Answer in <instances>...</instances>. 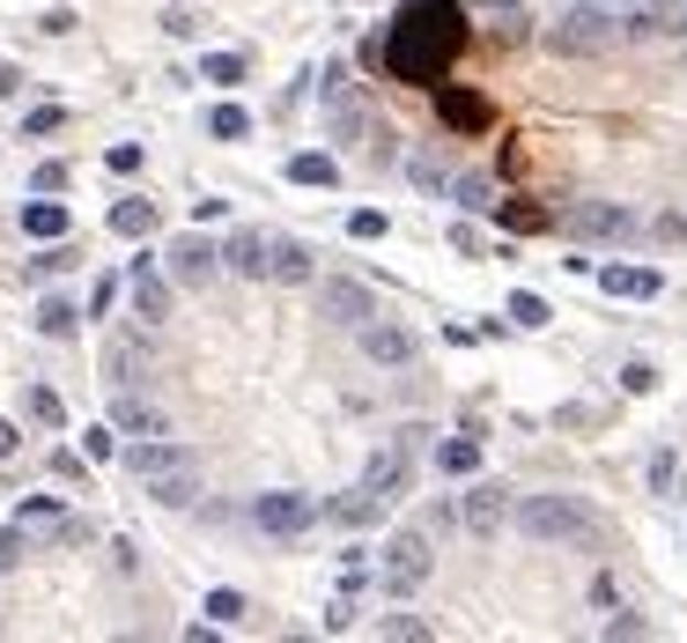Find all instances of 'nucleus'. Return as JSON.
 Masks as SVG:
<instances>
[{
	"mask_svg": "<svg viewBox=\"0 0 687 643\" xmlns=\"http://www.w3.org/2000/svg\"><path fill=\"white\" fill-rule=\"evenodd\" d=\"M377 37H385V75L429 97L437 82H451V67H459L466 45H473L466 0H399L393 23L377 30Z\"/></svg>",
	"mask_w": 687,
	"mask_h": 643,
	"instance_id": "f257e3e1",
	"label": "nucleus"
},
{
	"mask_svg": "<svg viewBox=\"0 0 687 643\" xmlns=\"http://www.w3.org/2000/svg\"><path fill=\"white\" fill-rule=\"evenodd\" d=\"M511 525L525 533V540H540V547H584V555L607 547V518L591 511L584 495H517Z\"/></svg>",
	"mask_w": 687,
	"mask_h": 643,
	"instance_id": "f03ea898",
	"label": "nucleus"
},
{
	"mask_svg": "<svg viewBox=\"0 0 687 643\" xmlns=\"http://www.w3.org/2000/svg\"><path fill=\"white\" fill-rule=\"evenodd\" d=\"M429 577H437V540H429V525H399L393 540L377 547V585H385V599H415Z\"/></svg>",
	"mask_w": 687,
	"mask_h": 643,
	"instance_id": "7ed1b4c3",
	"label": "nucleus"
},
{
	"mask_svg": "<svg viewBox=\"0 0 687 643\" xmlns=\"http://www.w3.org/2000/svg\"><path fill=\"white\" fill-rule=\"evenodd\" d=\"M614 45H621V8H607V0H584L562 23H547V52L555 60H607Z\"/></svg>",
	"mask_w": 687,
	"mask_h": 643,
	"instance_id": "20e7f679",
	"label": "nucleus"
},
{
	"mask_svg": "<svg viewBox=\"0 0 687 643\" xmlns=\"http://www.w3.org/2000/svg\"><path fill=\"white\" fill-rule=\"evenodd\" d=\"M569 245H636L643 237V215L629 200H569L562 215H555Z\"/></svg>",
	"mask_w": 687,
	"mask_h": 643,
	"instance_id": "39448f33",
	"label": "nucleus"
},
{
	"mask_svg": "<svg viewBox=\"0 0 687 643\" xmlns=\"http://www.w3.org/2000/svg\"><path fill=\"white\" fill-rule=\"evenodd\" d=\"M429 104H437V126L451 141H489L495 126H503V104H495L489 89H473V82H437Z\"/></svg>",
	"mask_w": 687,
	"mask_h": 643,
	"instance_id": "423d86ee",
	"label": "nucleus"
},
{
	"mask_svg": "<svg viewBox=\"0 0 687 643\" xmlns=\"http://www.w3.org/2000/svg\"><path fill=\"white\" fill-rule=\"evenodd\" d=\"M319 518H325V503H319V495H303V489L251 495V525H259V533H273V540H296V533H311Z\"/></svg>",
	"mask_w": 687,
	"mask_h": 643,
	"instance_id": "0eeeda50",
	"label": "nucleus"
},
{
	"mask_svg": "<svg viewBox=\"0 0 687 643\" xmlns=\"http://www.w3.org/2000/svg\"><path fill=\"white\" fill-rule=\"evenodd\" d=\"M319 311L341 325V333H363V325L377 319V289L355 281V274H333V281H319Z\"/></svg>",
	"mask_w": 687,
	"mask_h": 643,
	"instance_id": "6e6552de",
	"label": "nucleus"
},
{
	"mask_svg": "<svg viewBox=\"0 0 687 643\" xmlns=\"http://www.w3.org/2000/svg\"><path fill=\"white\" fill-rule=\"evenodd\" d=\"M355 341H363V355L377 363V371H407V363L421 355V333H415V325H399V319H385V311H377Z\"/></svg>",
	"mask_w": 687,
	"mask_h": 643,
	"instance_id": "1a4fd4ad",
	"label": "nucleus"
},
{
	"mask_svg": "<svg viewBox=\"0 0 687 643\" xmlns=\"http://www.w3.org/2000/svg\"><path fill=\"white\" fill-rule=\"evenodd\" d=\"M621 37H629V45L687 37V8H680V0H629V8H621Z\"/></svg>",
	"mask_w": 687,
	"mask_h": 643,
	"instance_id": "9d476101",
	"label": "nucleus"
},
{
	"mask_svg": "<svg viewBox=\"0 0 687 643\" xmlns=\"http://www.w3.org/2000/svg\"><path fill=\"white\" fill-rule=\"evenodd\" d=\"M215 274H222V245H215V237H200V229L171 237V281H178V289H207Z\"/></svg>",
	"mask_w": 687,
	"mask_h": 643,
	"instance_id": "9b49d317",
	"label": "nucleus"
},
{
	"mask_svg": "<svg viewBox=\"0 0 687 643\" xmlns=\"http://www.w3.org/2000/svg\"><path fill=\"white\" fill-rule=\"evenodd\" d=\"M363 489H377L385 503H399V495H415V444H385V451H369V467H363Z\"/></svg>",
	"mask_w": 687,
	"mask_h": 643,
	"instance_id": "f8f14e48",
	"label": "nucleus"
},
{
	"mask_svg": "<svg viewBox=\"0 0 687 643\" xmlns=\"http://www.w3.org/2000/svg\"><path fill=\"white\" fill-rule=\"evenodd\" d=\"M459 518H466V533H481V540L503 533V525H511V489H503V481H473V489L459 495Z\"/></svg>",
	"mask_w": 687,
	"mask_h": 643,
	"instance_id": "ddd939ff",
	"label": "nucleus"
},
{
	"mask_svg": "<svg viewBox=\"0 0 687 643\" xmlns=\"http://www.w3.org/2000/svg\"><path fill=\"white\" fill-rule=\"evenodd\" d=\"M126 297H133V319L141 325L171 319V281L155 274V259H133V267H126Z\"/></svg>",
	"mask_w": 687,
	"mask_h": 643,
	"instance_id": "4468645a",
	"label": "nucleus"
},
{
	"mask_svg": "<svg viewBox=\"0 0 687 643\" xmlns=\"http://www.w3.org/2000/svg\"><path fill=\"white\" fill-rule=\"evenodd\" d=\"M222 267L245 274V281H273V237H267V229H229V245H222Z\"/></svg>",
	"mask_w": 687,
	"mask_h": 643,
	"instance_id": "2eb2a0df",
	"label": "nucleus"
},
{
	"mask_svg": "<svg viewBox=\"0 0 687 643\" xmlns=\"http://www.w3.org/2000/svg\"><path fill=\"white\" fill-rule=\"evenodd\" d=\"M369 126H377V119H369V104H363L355 82H347V89H325V133H333L341 149H347V141H363Z\"/></svg>",
	"mask_w": 687,
	"mask_h": 643,
	"instance_id": "dca6fc26",
	"label": "nucleus"
},
{
	"mask_svg": "<svg viewBox=\"0 0 687 643\" xmlns=\"http://www.w3.org/2000/svg\"><path fill=\"white\" fill-rule=\"evenodd\" d=\"M171 467H193V444H178V437H141V444H126V473L133 481H155V473Z\"/></svg>",
	"mask_w": 687,
	"mask_h": 643,
	"instance_id": "f3484780",
	"label": "nucleus"
},
{
	"mask_svg": "<svg viewBox=\"0 0 687 643\" xmlns=\"http://www.w3.org/2000/svg\"><path fill=\"white\" fill-rule=\"evenodd\" d=\"M385 511H393V503H385L377 489H363V481H355L347 495H333V503H325V518L341 525V533H369V525L385 518Z\"/></svg>",
	"mask_w": 687,
	"mask_h": 643,
	"instance_id": "a211bd4d",
	"label": "nucleus"
},
{
	"mask_svg": "<svg viewBox=\"0 0 687 643\" xmlns=\"http://www.w3.org/2000/svg\"><path fill=\"white\" fill-rule=\"evenodd\" d=\"M111 429H126V437H171V421H163V407H148L133 385H126L119 399H111Z\"/></svg>",
	"mask_w": 687,
	"mask_h": 643,
	"instance_id": "6ab92c4d",
	"label": "nucleus"
},
{
	"mask_svg": "<svg viewBox=\"0 0 687 643\" xmlns=\"http://www.w3.org/2000/svg\"><path fill=\"white\" fill-rule=\"evenodd\" d=\"M141 371H148V341L141 333H119V341L104 347V385H111V393H126Z\"/></svg>",
	"mask_w": 687,
	"mask_h": 643,
	"instance_id": "aec40b11",
	"label": "nucleus"
},
{
	"mask_svg": "<svg viewBox=\"0 0 687 643\" xmlns=\"http://www.w3.org/2000/svg\"><path fill=\"white\" fill-rule=\"evenodd\" d=\"M599 289H607V297H629V303H651L665 289V274L658 267H599Z\"/></svg>",
	"mask_w": 687,
	"mask_h": 643,
	"instance_id": "412c9836",
	"label": "nucleus"
},
{
	"mask_svg": "<svg viewBox=\"0 0 687 643\" xmlns=\"http://www.w3.org/2000/svg\"><path fill=\"white\" fill-rule=\"evenodd\" d=\"M495 223L511 229V237H540V229H555V207H540V200L511 193V200H495Z\"/></svg>",
	"mask_w": 687,
	"mask_h": 643,
	"instance_id": "4be33fe9",
	"label": "nucleus"
},
{
	"mask_svg": "<svg viewBox=\"0 0 687 643\" xmlns=\"http://www.w3.org/2000/svg\"><path fill=\"white\" fill-rule=\"evenodd\" d=\"M437 473H443V481H473V473H481V437H473V429L443 437V444H437Z\"/></svg>",
	"mask_w": 687,
	"mask_h": 643,
	"instance_id": "5701e85b",
	"label": "nucleus"
},
{
	"mask_svg": "<svg viewBox=\"0 0 687 643\" xmlns=\"http://www.w3.org/2000/svg\"><path fill=\"white\" fill-rule=\"evenodd\" d=\"M148 495H155L163 511H193V503H200V459H193V467L155 473V481H148Z\"/></svg>",
	"mask_w": 687,
	"mask_h": 643,
	"instance_id": "b1692460",
	"label": "nucleus"
},
{
	"mask_svg": "<svg viewBox=\"0 0 687 643\" xmlns=\"http://www.w3.org/2000/svg\"><path fill=\"white\" fill-rule=\"evenodd\" d=\"M451 207L459 215H495V178L489 171H451Z\"/></svg>",
	"mask_w": 687,
	"mask_h": 643,
	"instance_id": "393cba45",
	"label": "nucleus"
},
{
	"mask_svg": "<svg viewBox=\"0 0 687 643\" xmlns=\"http://www.w3.org/2000/svg\"><path fill=\"white\" fill-rule=\"evenodd\" d=\"M273 281H289V289L319 281V259H311V245H296V237H273Z\"/></svg>",
	"mask_w": 687,
	"mask_h": 643,
	"instance_id": "a878e982",
	"label": "nucleus"
},
{
	"mask_svg": "<svg viewBox=\"0 0 687 643\" xmlns=\"http://www.w3.org/2000/svg\"><path fill=\"white\" fill-rule=\"evenodd\" d=\"M399 163H407V178H415L421 193L451 200V171H443V156H437V149H407V156H399Z\"/></svg>",
	"mask_w": 687,
	"mask_h": 643,
	"instance_id": "bb28decb",
	"label": "nucleus"
},
{
	"mask_svg": "<svg viewBox=\"0 0 687 643\" xmlns=\"http://www.w3.org/2000/svg\"><path fill=\"white\" fill-rule=\"evenodd\" d=\"M23 237H37V245L67 237V207L60 200H23Z\"/></svg>",
	"mask_w": 687,
	"mask_h": 643,
	"instance_id": "cd10ccee",
	"label": "nucleus"
},
{
	"mask_svg": "<svg viewBox=\"0 0 687 643\" xmlns=\"http://www.w3.org/2000/svg\"><path fill=\"white\" fill-rule=\"evenodd\" d=\"M289 185H341V156H325V149L289 156Z\"/></svg>",
	"mask_w": 687,
	"mask_h": 643,
	"instance_id": "c85d7f7f",
	"label": "nucleus"
},
{
	"mask_svg": "<svg viewBox=\"0 0 687 643\" xmlns=\"http://www.w3.org/2000/svg\"><path fill=\"white\" fill-rule=\"evenodd\" d=\"M503 319H511L517 333H547L555 311H547V297H533V289H511V311H503Z\"/></svg>",
	"mask_w": 687,
	"mask_h": 643,
	"instance_id": "c756f323",
	"label": "nucleus"
},
{
	"mask_svg": "<svg viewBox=\"0 0 687 643\" xmlns=\"http://www.w3.org/2000/svg\"><path fill=\"white\" fill-rule=\"evenodd\" d=\"M111 229H119V237H148V229H155V200H119V207H111Z\"/></svg>",
	"mask_w": 687,
	"mask_h": 643,
	"instance_id": "7c9ffc66",
	"label": "nucleus"
},
{
	"mask_svg": "<svg viewBox=\"0 0 687 643\" xmlns=\"http://www.w3.org/2000/svg\"><path fill=\"white\" fill-rule=\"evenodd\" d=\"M74 325H82V311H74L67 297H45V303H37V333H52V341H67Z\"/></svg>",
	"mask_w": 687,
	"mask_h": 643,
	"instance_id": "2f4dec72",
	"label": "nucleus"
},
{
	"mask_svg": "<svg viewBox=\"0 0 687 643\" xmlns=\"http://www.w3.org/2000/svg\"><path fill=\"white\" fill-rule=\"evenodd\" d=\"M23 415L37 421V429H67V407H60V393H45V385H30L23 393Z\"/></svg>",
	"mask_w": 687,
	"mask_h": 643,
	"instance_id": "473e14b6",
	"label": "nucleus"
},
{
	"mask_svg": "<svg viewBox=\"0 0 687 643\" xmlns=\"http://www.w3.org/2000/svg\"><path fill=\"white\" fill-rule=\"evenodd\" d=\"M200 82H215V89H237V82H245V52H207V60H200Z\"/></svg>",
	"mask_w": 687,
	"mask_h": 643,
	"instance_id": "72a5a7b5",
	"label": "nucleus"
},
{
	"mask_svg": "<svg viewBox=\"0 0 687 643\" xmlns=\"http://www.w3.org/2000/svg\"><path fill=\"white\" fill-rule=\"evenodd\" d=\"M643 481H651V495H680V451H651Z\"/></svg>",
	"mask_w": 687,
	"mask_h": 643,
	"instance_id": "f704fd0d",
	"label": "nucleus"
},
{
	"mask_svg": "<svg viewBox=\"0 0 687 643\" xmlns=\"http://www.w3.org/2000/svg\"><path fill=\"white\" fill-rule=\"evenodd\" d=\"M421 525H429V540H451V533H466V518H459V495H437Z\"/></svg>",
	"mask_w": 687,
	"mask_h": 643,
	"instance_id": "c9c22d12",
	"label": "nucleus"
},
{
	"mask_svg": "<svg viewBox=\"0 0 687 643\" xmlns=\"http://www.w3.org/2000/svg\"><path fill=\"white\" fill-rule=\"evenodd\" d=\"M207 133H215V141H245V133H251V111H245V104H215Z\"/></svg>",
	"mask_w": 687,
	"mask_h": 643,
	"instance_id": "e433bc0d",
	"label": "nucleus"
},
{
	"mask_svg": "<svg viewBox=\"0 0 687 643\" xmlns=\"http://www.w3.org/2000/svg\"><path fill=\"white\" fill-rule=\"evenodd\" d=\"M74 267H82V251H74L67 237H52V245L30 259V274H74Z\"/></svg>",
	"mask_w": 687,
	"mask_h": 643,
	"instance_id": "4c0bfd02",
	"label": "nucleus"
},
{
	"mask_svg": "<svg viewBox=\"0 0 687 643\" xmlns=\"http://www.w3.org/2000/svg\"><path fill=\"white\" fill-rule=\"evenodd\" d=\"M385 229H393V215H385V207H355V215H347V237H355V245H377Z\"/></svg>",
	"mask_w": 687,
	"mask_h": 643,
	"instance_id": "58836bf2",
	"label": "nucleus"
},
{
	"mask_svg": "<svg viewBox=\"0 0 687 643\" xmlns=\"http://www.w3.org/2000/svg\"><path fill=\"white\" fill-rule=\"evenodd\" d=\"M207 614H215V629H237L251 607H245V592H229V585H222V592H207Z\"/></svg>",
	"mask_w": 687,
	"mask_h": 643,
	"instance_id": "ea45409f",
	"label": "nucleus"
},
{
	"mask_svg": "<svg viewBox=\"0 0 687 643\" xmlns=\"http://www.w3.org/2000/svg\"><path fill=\"white\" fill-rule=\"evenodd\" d=\"M495 45H503V52L533 45V15H525V8H517V15H495Z\"/></svg>",
	"mask_w": 687,
	"mask_h": 643,
	"instance_id": "a19ab883",
	"label": "nucleus"
},
{
	"mask_svg": "<svg viewBox=\"0 0 687 643\" xmlns=\"http://www.w3.org/2000/svg\"><path fill=\"white\" fill-rule=\"evenodd\" d=\"M60 518H67V511H60V495H30V503H23V525H30V533H37V525L52 533Z\"/></svg>",
	"mask_w": 687,
	"mask_h": 643,
	"instance_id": "79ce46f5",
	"label": "nucleus"
},
{
	"mask_svg": "<svg viewBox=\"0 0 687 643\" xmlns=\"http://www.w3.org/2000/svg\"><path fill=\"white\" fill-rule=\"evenodd\" d=\"M377 636H407V643H421V636H437V629H429L421 614H385V621H377Z\"/></svg>",
	"mask_w": 687,
	"mask_h": 643,
	"instance_id": "37998d69",
	"label": "nucleus"
},
{
	"mask_svg": "<svg viewBox=\"0 0 687 643\" xmlns=\"http://www.w3.org/2000/svg\"><path fill=\"white\" fill-rule=\"evenodd\" d=\"M393 163H399V133L369 126V171H393Z\"/></svg>",
	"mask_w": 687,
	"mask_h": 643,
	"instance_id": "c03bdc74",
	"label": "nucleus"
},
{
	"mask_svg": "<svg viewBox=\"0 0 687 643\" xmlns=\"http://www.w3.org/2000/svg\"><path fill=\"white\" fill-rule=\"evenodd\" d=\"M23 555H30V525L15 518V525H8V533H0V569H15V562H23Z\"/></svg>",
	"mask_w": 687,
	"mask_h": 643,
	"instance_id": "a18cd8bd",
	"label": "nucleus"
},
{
	"mask_svg": "<svg viewBox=\"0 0 687 643\" xmlns=\"http://www.w3.org/2000/svg\"><path fill=\"white\" fill-rule=\"evenodd\" d=\"M82 459H119V437H111V429H82Z\"/></svg>",
	"mask_w": 687,
	"mask_h": 643,
	"instance_id": "49530a36",
	"label": "nucleus"
},
{
	"mask_svg": "<svg viewBox=\"0 0 687 643\" xmlns=\"http://www.w3.org/2000/svg\"><path fill=\"white\" fill-rule=\"evenodd\" d=\"M60 126H67V111H60V104H37V111L23 119V133L37 141V133H60Z\"/></svg>",
	"mask_w": 687,
	"mask_h": 643,
	"instance_id": "de8ad7c7",
	"label": "nucleus"
},
{
	"mask_svg": "<svg viewBox=\"0 0 687 643\" xmlns=\"http://www.w3.org/2000/svg\"><path fill=\"white\" fill-rule=\"evenodd\" d=\"M607 636H614V643H621V636H651V621H643L636 607H614V621H607Z\"/></svg>",
	"mask_w": 687,
	"mask_h": 643,
	"instance_id": "09e8293b",
	"label": "nucleus"
},
{
	"mask_svg": "<svg viewBox=\"0 0 687 643\" xmlns=\"http://www.w3.org/2000/svg\"><path fill=\"white\" fill-rule=\"evenodd\" d=\"M651 237H658V245H687V215L680 207H665L658 223H651Z\"/></svg>",
	"mask_w": 687,
	"mask_h": 643,
	"instance_id": "8fccbe9b",
	"label": "nucleus"
},
{
	"mask_svg": "<svg viewBox=\"0 0 687 643\" xmlns=\"http://www.w3.org/2000/svg\"><path fill=\"white\" fill-rule=\"evenodd\" d=\"M119 303V274H97V289H89V319H104Z\"/></svg>",
	"mask_w": 687,
	"mask_h": 643,
	"instance_id": "3c124183",
	"label": "nucleus"
},
{
	"mask_svg": "<svg viewBox=\"0 0 687 643\" xmlns=\"http://www.w3.org/2000/svg\"><path fill=\"white\" fill-rule=\"evenodd\" d=\"M30 193H67V163H37V178H30Z\"/></svg>",
	"mask_w": 687,
	"mask_h": 643,
	"instance_id": "603ef678",
	"label": "nucleus"
},
{
	"mask_svg": "<svg viewBox=\"0 0 687 643\" xmlns=\"http://www.w3.org/2000/svg\"><path fill=\"white\" fill-rule=\"evenodd\" d=\"M621 393H658V371H651V363H629V371H621Z\"/></svg>",
	"mask_w": 687,
	"mask_h": 643,
	"instance_id": "864d4df0",
	"label": "nucleus"
},
{
	"mask_svg": "<svg viewBox=\"0 0 687 643\" xmlns=\"http://www.w3.org/2000/svg\"><path fill=\"white\" fill-rule=\"evenodd\" d=\"M104 163H111V171H119V178H133V171H141V141H119V149L104 156Z\"/></svg>",
	"mask_w": 687,
	"mask_h": 643,
	"instance_id": "5fc2aeb1",
	"label": "nucleus"
},
{
	"mask_svg": "<svg viewBox=\"0 0 687 643\" xmlns=\"http://www.w3.org/2000/svg\"><path fill=\"white\" fill-rule=\"evenodd\" d=\"M451 251H459V259H481V229H473V223H451Z\"/></svg>",
	"mask_w": 687,
	"mask_h": 643,
	"instance_id": "6e6d98bb",
	"label": "nucleus"
},
{
	"mask_svg": "<svg viewBox=\"0 0 687 643\" xmlns=\"http://www.w3.org/2000/svg\"><path fill=\"white\" fill-rule=\"evenodd\" d=\"M163 30H171V37H200V15H193V8H171V15H163Z\"/></svg>",
	"mask_w": 687,
	"mask_h": 643,
	"instance_id": "4d7b16f0",
	"label": "nucleus"
},
{
	"mask_svg": "<svg viewBox=\"0 0 687 643\" xmlns=\"http://www.w3.org/2000/svg\"><path fill=\"white\" fill-rule=\"evenodd\" d=\"M591 607H607V614H614V607H621V592H614V577H591Z\"/></svg>",
	"mask_w": 687,
	"mask_h": 643,
	"instance_id": "13d9d810",
	"label": "nucleus"
},
{
	"mask_svg": "<svg viewBox=\"0 0 687 643\" xmlns=\"http://www.w3.org/2000/svg\"><path fill=\"white\" fill-rule=\"evenodd\" d=\"M525 0H466V15H517Z\"/></svg>",
	"mask_w": 687,
	"mask_h": 643,
	"instance_id": "bf43d9fd",
	"label": "nucleus"
},
{
	"mask_svg": "<svg viewBox=\"0 0 687 643\" xmlns=\"http://www.w3.org/2000/svg\"><path fill=\"white\" fill-rule=\"evenodd\" d=\"M52 473H60V481H82V451H52Z\"/></svg>",
	"mask_w": 687,
	"mask_h": 643,
	"instance_id": "052dcab7",
	"label": "nucleus"
},
{
	"mask_svg": "<svg viewBox=\"0 0 687 643\" xmlns=\"http://www.w3.org/2000/svg\"><path fill=\"white\" fill-rule=\"evenodd\" d=\"M15 451H23V429H15V421L0 415V459H15Z\"/></svg>",
	"mask_w": 687,
	"mask_h": 643,
	"instance_id": "680f3d73",
	"label": "nucleus"
},
{
	"mask_svg": "<svg viewBox=\"0 0 687 643\" xmlns=\"http://www.w3.org/2000/svg\"><path fill=\"white\" fill-rule=\"evenodd\" d=\"M363 8H377V0H363Z\"/></svg>",
	"mask_w": 687,
	"mask_h": 643,
	"instance_id": "e2e57ef3",
	"label": "nucleus"
},
{
	"mask_svg": "<svg viewBox=\"0 0 687 643\" xmlns=\"http://www.w3.org/2000/svg\"><path fill=\"white\" fill-rule=\"evenodd\" d=\"M680 495H687V481H680Z\"/></svg>",
	"mask_w": 687,
	"mask_h": 643,
	"instance_id": "0e129e2a",
	"label": "nucleus"
}]
</instances>
